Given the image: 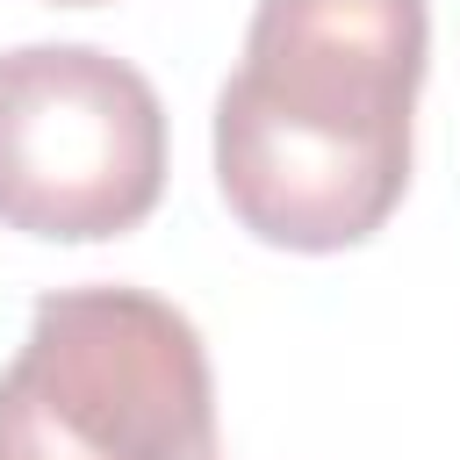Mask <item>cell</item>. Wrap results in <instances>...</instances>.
<instances>
[{"label": "cell", "instance_id": "cell-1", "mask_svg": "<svg viewBox=\"0 0 460 460\" xmlns=\"http://www.w3.org/2000/svg\"><path fill=\"white\" fill-rule=\"evenodd\" d=\"M424 0H259L216 93V187L280 252L367 244L410 187Z\"/></svg>", "mask_w": 460, "mask_h": 460}, {"label": "cell", "instance_id": "cell-2", "mask_svg": "<svg viewBox=\"0 0 460 460\" xmlns=\"http://www.w3.org/2000/svg\"><path fill=\"white\" fill-rule=\"evenodd\" d=\"M0 460H216L208 345L151 288H58L0 374Z\"/></svg>", "mask_w": 460, "mask_h": 460}, {"label": "cell", "instance_id": "cell-3", "mask_svg": "<svg viewBox=\"0 0 460 460\" xmlns=\"http://www.w3.org/2000/svg\"><path fill=\"white\" fill-rule=\"evenodd\" d=\"M165 194V108L101 43L0 50V223L93 244L137 230Z\"/></svg>", "mask_w": 460, "mask_h": 460}, {"label": "cell", "instance_id": "cell-4", "mask_svg": "<svg viewBox=\"0 0 460 460\" xmlns=\"http://www.w3.org/2000/svg\"><path fill=\"white\" fill-rule=\"evenodd\" d=\"M58 7H101V0H58Z\"/></svg>", "mask_w": 460, "mask_h": 460}]
</instances>
